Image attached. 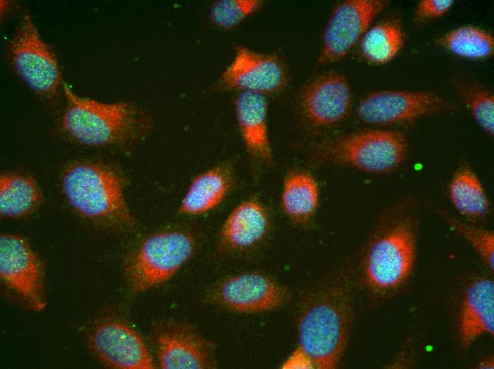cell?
<instances>
[{"instance_id": "cell-1", "label": "cell", "mask_w": 494, "mask_h": 369, "mask_svg": "<svg viewBox=\"0 0 494 369\" xmlns=\"http://www.w3.org/2000/svg\"><path fill=\"white\" fill-rule=\"evenodd\" d=\"M67 106L62 119L64 132L92 146L128 145L142 139L151 121L144 111L129 102L102 103L76 95L62 83Z\"/></svg>"}, {"instance_id": "cell-2", "label": "cell", "mask_w": 494, "mask_h": 369, "mask_svg": "<svg viewBox=\"0 0 494 369\" xmlns=\"http://www.w3.org/2000/svg\"><path fill=\"white\" fill-rule=\"evenodd\" d=\"M62 189L70 204L94 221L114 228L134 225L124 197V180L114 168L92 162L72 164L65 171Z\"/></svg>"}, {"instance_id": "cell-3", "label": "cell", "mask_w": 494, "mask_h": 369, "mask_svg": "<svg viewBox=\"0 0 494 369\" xmlns=\"http://www.w3.org/2000/svg\"><path fill=\"white\" fill-rule=\"evenodd\" d=\"M346 292L334 287L311 299L300 316V346L312 358L314 368L339 366L347 342L351 305Z\"/></svg>"}, {"instance_id": "cell-4", "label": "cell", "mask_w": 494, "mask_h": 369, "mask_svg": "<svg viewBox=\"0 0 494 369\" xmlns=\"http://www.w3.org/2000/svg\"><path fill=\"white\" fill-rule=\"evenodd\" d=\"M416 236L417 221L408 213L393 216L377 233L364 264L366 280L373 290L390 291L405 282L415 263Z\"/></svg>"}, {"instance_id": "cell-5", "label": "cell", "mask_w": 494, "mask_h": 369, "mask_svg": "<svg viewBox=\"0 0 494 369\" xmlns=\"http://www.w3.org/2000/svg\"><path fill=\"white\" fill-rule=\"evenodd\" d=\"M194 247L193 237L182 231L148 237L131 255L126 268L131 291L141 292L169 280L190 258Z\"/></svg>"}, {"instance_id": "cell-6", "label": "cell", "mask_w": 494, "mask_h": 369, "mask_svg": "<svg viewBox=\"0 0 494 369\" xmlns=\"http://www.w3.org/2000/svg\"><path fill=\"white\" fill-rule=\"evenodd\" d=\"M330 162L375 173L395 170L405 160L407 142L395 131H365L333 139L323 148Z\"/></svg>"}, {"instance_id": "cell-7", "label": "cell", "mask_w": 494, "mask_h": 369, "mask_svg": "<svg viewBox=\"0 0 494 369\" xmlns=\"http://www.w3.org/2000/svg\"><path fill=\"white\" fill-rule=\"evenodd\" d=\"M10 58L18 76L38 94L55 97L62 83L54 53L25 13L10 43Z\"/></svg>"}, {"instance_id": "cell-8", "label": "cell", "mask_w": 494, "mask_h": 369, "mask_svg": "<svg viewBox=\"0 0 494 369\" xmlns=\"http://www.w3.org/2000/svg\"><path fill=\"white\" fill-rule=\"evenodd\" d=\"M451 108L448 101L431 91H383L365 97L357 114L365 123L387 125L412 121Z\"/></svg>"}, {"instance_id": "cell-9", "label": "cell", "mask_w": 494, "mask_h": 369, "mask_svg": "<svg viewBox=\"0 0 494 369\" xmlns=\"http://www.w3.org/2000/svg\"><path fill=\"white\" fill-rule=\"evenodd\" d=\"M0 275L31 308L41 311L46 304L42 266L28 241L13 234L0 237Z\"/></svg>"}, {"instance_id": "cell-10", "label": "cell", "mask_w": 494, "mask_h": 369, "mask_svg": "<svg viewBox=\"0 0 494 369\" xmlns=\"http://www.w3.org/2000/svg\"><path fill=\"white\" fill-rule=\"evenodd\" d=\"M388 4L380 0H348L338 5L324 32L320 62L331 63L344 57Z\"/></svg>"}, {"instance_id": "cell-11", "label": "cell", "mask_w": 494, "mask_h": 369, "mask_svg": "<svg viewBox=\"0 0 494 369\" xmlns=\"http://www.w3.org/2000/svg\"><path fill=\"white\" fill-rule=\"evenodd\" d=\"M212 297L231 311L256 313L279 308L286 302L289 293L270 277L253 272L225 279L215 287Z\"/></svg>"}, {"instance_id": "cell-12", "label": "cell", "mask_w": 494, "mask_h": 369, "mask_svg": "<svg viewBox=\"0 0 494 369\" xmlns=\"http://www.w3.org/2000/svg\"><path fill=\"white\" fill-rule=\"evenodd\" d=\"M286 79L285 67L277 56L238 46L233 61L221 75L216 87L265 94L281 89Z\"/></svg>"}, {"instance_id": "cell-13", "label": "cell", "mask_w": 494, "mask_h": 369, "mask_svg": "<svg viewBox=\"0 0 494 369\" xmlns=\"http://www.w3.org/2000/svg\"><path fill=\"white\" fill-rule=\"evenodd\" d=\"M97 355L106 365L121 369H153V359L139 335L119 321L101 324L92 338Z\"/></svg>"}, {"instance_id": "cell-14", "label": "cell", "mask_w": 494, "mask_h": 369, "mask_svg": "<svg viewBox=\"0 0 494 369\" xmlns=\"http://www.w3.org/2000/svg\"><path fill=\"white\" fill-rule=\"evenodd\" d=\"M352 102L350 87L346 78L336 72L325 74L306 89L302 109L308 119L318 126H328L342 121Z\"/></svg>"}, {"instance_id": "cell-15", "label": "cell", "mask_w": 494, "mask_h": 369, "mask_svg": "<svg viewBox=\"0 0 494 369\" xmlns=\"http://www.w3.org/2000/svg\"><path fill=\"white\" fill-rule=\"evenodd\" d=\"M160 365L164 369H203L213 366L210 343L190 329L173 325L157 336Z\"/></svg>"}, {"instance_id": "cell-16", "label": "cell", "mask_w": 494, "mask_h": 369, "mask_svg": "<svg viewBox=\"0 0 494 369\" xmlns=\"http://www.w3.org/2000/svg\"><path fill=\"white\" fill-rule=\"evenodd\" d=\"M483 334H494V282L481 277L466 290L460 320L463 347L468 348Z\"/></svg>"}, {"instance_id": "cell-17", "label": "cell", "mask_w": 494, "mask_h": 369, "mask_svg": "<svg viewBox=\"0 0 494 369\" xmlns=\"http://www.w3.org/2000/svg\"><path fill=\"white\" fill-rule=\"evenodd\" d=\"M236 113L240 131L249 154L263 163L272 162L267 130V100L264 94L242 92L236 98Z\"/></svg>"}, {"instance_id": "cell-18", "label": "cell", "mask_w": 494, "mask_h": 369, "mask_svg": "<svg viewBox=\"0 0 494 369\" xmlns=\"http://www.w3.org/2000/svg\"><path fill=\"white\" fill-rule=\"evenodd\" d=\"M269 227L265 207L255 199L236 206L225 221L220 234L221 245L228 250H241L260 241Z\"/></svg>"}, {"instance_id": "cell-19", "label": "cell", "mask_w": 494, "mask_h": 369, "mask_svg": "<svg viewBox=\"0 0 494 369\" xmlns=\"http://www.w3.org/2000/svg\"><path fill=\"white\" fill-rule=\"evenodd\" d=\"M232 167L221 164L197 176L180 206V212L197 214L217 206L233 184Z\"/></svg>"}, {"instance_id": "cell-20", "label": "cell", "mask_w": 494, "mask_h": 369, "mask_svg": "<svg viewBox=\"0 0 494 369\" xmlns=\"http://www.w3.org/2000/svg\"><path fill=\"white\" fill-rule=\"evenodd\" d=\"M451 200L465 218L479 221L490 212V202L478 177L466 165L454 173L449 184Z\"/></svg>"}, {"instance_id": "cell-21", "label": "cell", "mask_w": 494, "mask_h": 369, "mask_svg": "<svg viewBox=\"0 0 494 369\" xmlns=\"http://www.w3.org/2000/svg\"><path fill=\"white\" fill-rule=\"evenodd\" d=\"M319 189L314 177L297 171L285 179L282 203L286 214L295 223L305 225L313 217L318 204Z\"/></svg>"}, {"instance_id": "cell-22", "label": "cell", "mask_w": 494, "mask_h": 369, "mask_svg": "<svg viewBox=\"0 0 494 369\" xmlns=\"http://www.w3.org/2000/svg\"><path fill=\"white\" fill-rule=\"evenodd\" d=\"M40 200L35 180L31 176L7 173L0 179V212L4 216L19 218L32 212Z\"/></svg>"}, {"instance_id": "cell-23", "label": "cell", "mask_w": 494, "mask_h": 369, "mask_svg": "<svg viewBox=\"0 0 494 369\" xmlns=\"http://www.w3.org/2000/svg\"><path fill=\"white\" fill-rule=\"evenodd\" d=\"M437 43L453 53L472 59H482L493 55L494 39L483 29L465 26L441 36Z\"/></svg>"}, {"instance_id": "cell-24", "label": "cell", "mask_w": 494, "mask_h": 369, "mask_svg": "<svg viewBox=\"0 0 494 369\" xmlns=\"http://www.w3.org/2000/svg\"><path fill=\"white\" fill-rule=\"evenodd\" d=\"M403 44V35L400 26L387 22L369 29L361 42V50L370 62L383 64L393 59Z\"/></svg>"}, {"instance_id": "cell-25", "label": "cell", "mask_w": 494, "mask_h": 369, "mask_svg": "<svg viewBox=\"0 0 494 369\" xmlns=\"http://www.w3.org/2000/svg\"><path fill=\"white\" fill-rule=\"evenodd\" d=\"M446 222L466 239L475 249L485 265L494 270V233L493 231L477 228L456 219L445 211L438 210Z\"/></svg>"}, {"instance_id": "cell-26", "label": "cell", "mask_w": 494, "mask_h": 369, "mask_svg": "<svg viewBox=\"0 0 494 369\" xmlns=\"http://www.w3.org/2000/svg\"><path fill=\"white\" fill-rule=\"evenodd\" d=\"M262 3L258 0H221L215 2L209 17L216 26L229 30L238 26L247 16L258 11Z\"/></svg>"}, {"instance_id": "cell-27", "label": "cell", "mask_w": 494, "mask_h": 369, "mask_svg": "<svg viewBox=\"0 0 494 369\" xmlns=\"http://www.w3.org/2000/svg\"><path fill=\"white\" fill-rule=\"evenodd\" d=\"M460 94L476 122L490 136L494 134V96L485 89L461 88Z\"/></svg>"}, {"instance_id": "cell-28", "label": "cell", "mask_w": 494, "mask_h": 369, "mask_svg": "<svg viewBox=\"0 0 494 369\" xmlns=\"http://www.w3.org/2000/svg\"><path fill=\"white\" fill-rule=\"evenodd\" d=\"M451 0H423L417 6L414 21L417 23H424L441 16L452 6Z\"/></svg>"}, {"instance_id": "cell-29", "label": "cell", "mask_w": 494, "mask_h": 369, "mask_svg": "<svg viewBox=\"0 0 494 369\" xmlns=\"http://www.w3.org/2000/svg\"><path fill=\"white\" fill-rule=\"evenodd\" d=\"M314 368L309 355L300 346L290 354L282 365L286 369H310Z\"/></svg>"}, {"instance_id": "cell-30", "label": "cell", "mask_w": 494, "mask_h": 369, "mask_svg": "<svg viewBox=\"0 0 494 369\" xmlns=\"http://www.w3.org/2000/svg\"><path fill=\"white\" fill-rule=\"evenodd\" d=\"M478 368H494V360L493 357L489 356L486 357L485 359L481 360L477 366Z\"/></svg>"}]
</instances>
